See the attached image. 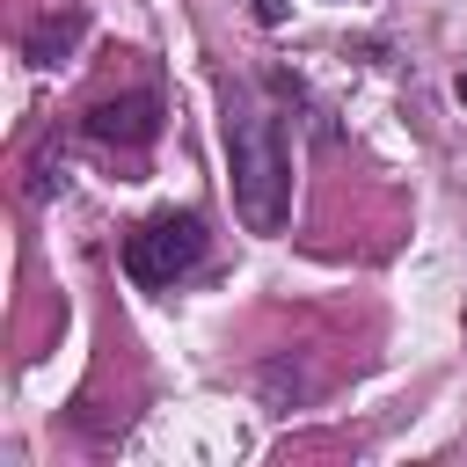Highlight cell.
Returning <instances> with one entry per match:
<instances>
[{
    "instance_id": "1",
    "label": "cell",
    "mask_w": 467,
    "mask_h": 467,
    "mask_svg": "<svg viewBox=\"0 0 467 467\" xmlns=\"http://www.w3.org/2000/svg\"><path fill=\"white\" fill-rule=\"evenodd\" d=\"M234 204H241L248 234H277L285 212H292V153H285L270 117L234 124Z\"/></svg>"
},
{
    "instance_id": "2",
    "label": "cell",
    "mask_w": 467,
    "mask_h": 467,
    "mask_svg": "<svg viewBox=\"0 0 467 467\" xmlns=\"http://www.w3.org/2000/svg\"><path fill=\"white\" fill-rule=\"evenodd\" d=\"M204 255V226L190 212H161L139 234H124V270L131 285H175V270H190Z\"/></svg>"
},
{
    "instance_id": "3",
    "label": "cell",
    "mask_w": 467,
    "mask_h": 467,
    "mask_svg": "<svg viewBox=\"0 0 467 467\" xmlns=\"http://www.w3.org/2000/svg\"><path fill=\"white\" fill-rule=\"evenodd\" d=\"M161 131V102L153 95H124V102H95L88 109V139L102 146H146Z\"/></svg>"
},
{
    "instance_id": "4",
    "label": "cell",
    "mask_w": 467,
    "mask_h": 467,
    "mask_svg": "<svg viewBox=\"0 0 467 467\" xmlns=\"http://www.w3.org/2000/svg\"><path fill=\"white\" fill-rule=\"evenodd\" d=\"M73 29H80L73 15H51V22L29 36V58H36V66H51V51H66V44H73Z\"/></svg>"
},
{
    "instance_id": "5",
    "label": "cell",
    "mask_w": 467,
    "mask_h": 467,
    "mask_svg": "<svg viewBox=\"0 0 467 467\" xmlns=\"http://www.w3.org/2000/svg\"><path fill=\"white\" fill-rule=\"evenodd\" d=\"M255 7H263V22H277V15H285V0H255Z\"/></svg>"
},
{
    "instance_id": "6",
    "label": "cell",
    "mask_w": 467,
    "mask_h": 467,
    "mask_svg": "<svg viewBox=\"0 0 467 467\" xmlns=\"http://www.w3.org/2000/svg\"><path fill=\"white\" fill-rule=\"evenodd\" d=\"M460 95H467V73H460Z\"/></svg>"
}]
</instances>
